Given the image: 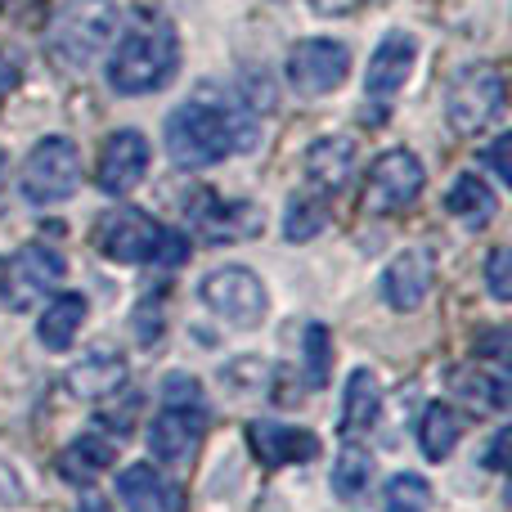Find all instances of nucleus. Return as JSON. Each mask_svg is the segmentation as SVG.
Masks as SVG:
<instances>
[{"instance_id":"28","label":"nucleus","mask_w":512,"mask_h":512,"mask_svg":"<svg viewBox=\"0 0 512 512\" xmlns=\"http://www.w3.org/2000/svg\"><path fill=\"white\" fill-rule=\"evenodd\" d=\"M328 360H333V342H328L324 324L306 328V364H310V387H324L328 382Z\"/></svg>"},{"instance_id":"22","label":"nucleus","mask_w":512,"mask_h":512,"mask_svg":"<svg viewBox=\"0 0 512 512\" xmlns=\"http://www.w3.org/2000/svg\"><path fill=\"white\" fill-rule=\"evenodd\" d=\"M378 409H382V391H378V378L369 369H355L351 382H346V400H342V432L355 436V432H369L378 423Z\"/></svg>"},{"instance_id":"26","label":"nucleus","mask_w":512,"mask_h":512,"mask_svg":"<svg viewBox=\"0 0 512 512\" xmlns=\"http://www.w3.org/2000/svg\"><path fill=\"white\" fill-rule=\"evenodd\" d=\"M369 481H373V454L364 450V445L346 441L342 454H337V463H333V490L342 499H355L369 490Z\"/></svg>"},{"instance_id":"13","label":"nucleus","mask_w":512,"mask_h":512,"mask_svg":"<svg viewBox=\"0 0 512 512\" xmlns=\"http://www.w3.org/2000/svg\"><path fill=\"white\" fill-rule=\"evenodd\" d=\"M194 225L207 243H239V239H252L256 230L265 225L261 207L252 203H225L216 194H194Z\"/></svg>"},{"instance_id":"34","label":"nucleus","mask_w":512,"mask_h":512,"mask_svg":"<svg viewBox=\"0 0 512 512\" xmlns=\"http://www.w3.org/2000/svg\"><path fill=\"white\" fill-rule=\"evenodd\" d=\"M77 512H113V508H108V499H99V495H81Z\"/></svg>"},{"instance_id":"17","label":"nucleus","mask_w":512,"mask_h":512,"mask_svg":"<svg viewBox=\"0 0 512 512\" xmlns=\"http://www.w3.org/2000/svg\"><path fill=\"white\" fill-rule=\"evenodd\" d=\"M382 292H387V301L396 310H418L427 301V292H432V256L418 248L400 252L391 261L387 279H382Z\"/></svg>"},{"instance_id":"27","label":"nucleus","mask_w":512,"mask_h":512,"mask_svg":"<svg viewBox=\"0 0 512 512\" xmlns=\"http://www.w3.org/2000/svg\"><path fill=\"white\" fill-rule=\"evenodd\" d=\"M324 221H328L324 198H315V194H292L288 216H283V234H288L292 243H306V239H315V234L324 230Z\"/></svg>"},{"instance_id":"25","label":"nucleus","mask_w":512,"mask_h":512,"mask_svg":"<svg viewBox=\"0 0 512 512\" xmlns=\"http://www.w3.org/2000/svg\"><path fill=\"white\" fill-rule=\"evenodd\" d=\"M459 436H463V418L454 414L450 405H427L423 409V423H418V445H423V454L432 463H441V459H450V450L459 445Z\"/></svg>"},{"instance_id":"24","label":"nucleus","mask_w":512,"mask_h":512,"mask_svg":"<svg viewBox=\"0 0 512 512\" xmlns=\"http://www.w3.org/2000/svg\"><path fill=\"white\" fill-rule=\"evenodd\" d=\"M108 468H113V445H108L104 436H81V441H72L59 459V472L72 481V486H90V481Z\"/></svg>"},{"instance_id":"3","label":"nucleus","mask_w":512,"mask_h":512,"mask_svg":"<svg viewBox=\"0 0 512 512\" xmlns=\"http://www.w3.org/2000/svg\"><path fill=\"white\" fill-rule=\"evenodd\" d=\"M203 432H207L203 391H198L194 378L171 373L167 387H162V414L153 418V427H149L153 459L167 463V468H189L198 445H203Z\"/></svg>"},{"instance_id":"32","label":"nucleus","mask_w":512,"mask_h":512,"mask_svg":"<svg viewBox=\"0 0 512 512\" xmlns=\"http://www.w3.org/2000/svg\"><path fill=\"white\" fill-rule=\"evenodd\" d=\"M364 0H310V9L315 14H324V18H342V14H355Z\"/></svg>"},{"instance_id":"4","label":"nucleus","mask_w":512,"mask_h":512,"mask_svg":"<svg viewBox=\"0 0 512 512\" xmlns=\"http://www.w3.org/2000/svg\"><path fill=\"white\" fill-rule=\"evenodd\" d=\"M95 239L108 261H126V265H140V261L180 265L189 256L185 234L158 225L149 212H140V207H113V212H104Z\"/></svg>"},{"instance_id":"20","label":"nucleus","mask_w":512,"mask_h":512,"mask_svg":"<svg viewBox=\"0 0 512 512\" xmlns=\"http://www.w3.org/2000/svg\"><path fill=\"white\" fill-rule=\"evenodd\" d=\"M81 324H86V297L81 292H63V297H54L50 306H45L41 324H36V337H41L45 351H68L72 337L81 333Z\"/></svg>"},{"instance_id":"6","label":"nucleus","mask_w":512,"mask_h":512,"mask_svg":"<svg viewBox=\"0 0 512 512\" xmlns=\"http://www.w3.org/2000/svg\"><path fill=\"white\" fill-rule=\"evenodd\" d=\"M504 113V72L477 63V68H463L450 81V95H445V117L459 135H481L495 117Z\"/></svg>"},{"instance_id":"7","label":"nucleus","mask_w":512,"mask_h":512,"mask_svg":"<svg viewBox=\"0 0 512 512\" xmlns=\"http://www.w3.org/2000/svg\"><path fill=\"white\" fill-rule=\"evenodd\" d=\"M77 180H81V153L72 140L63 135H50L41 140L23 162V194L27 203H63V198L77 194Z\"/></svg>"},{"instance_id":"8","label":"nucleus","mask_w":512,"mask_h":512,"mask_svg":"<svg viewBox=\"0 0 512 512\" xmlns=\"http://www.w3.org/2000/svg\"><path fill=\"white\" fill-rule=\"evenodd\" d=\"M63 274H68V265H63L59 252L45 248V243H27L0 274V297H5L9 310H32L59 288Z\"/></svg>"},{"instance_id":"19","label":"nucleus","mask_w":512,"mask_h":512,"mask_svg":"<svg viewBox=\"0 0 512 512\" xmlns=\"http://www.w3.org/2000/svg\"><path fill=\"white\" fill-rule=\"evenodd\" d=\"M126 382V360L117 351H90L81 364H72L68 387L77 391L81 400H104L113 391H122Z\"/></svg>"},{"instance_id":"10","label":"nucleus","mask_w":512,"mask_h":512,"mask_svg":"<svg viewBox=\"0 0 512 512\" xmlns=\"http://www.w3.org/2000/svg\"><path fill=\"white\" fill-rule=\"evenodd\" d=\"M198 292H203V301L212 306V315H221L225 324H234V328H256L265 319V288L243 265L212 270Z\"/></svg>"},{"instance_id":"31","label":"nucleus","mask_w":512,"mask_h":512,"mask_svg":"<svg viewBox=\"0 0 512 512\" xmlns=\"http://www.w3.org/2000/svg\"><path fill=\"white\" fill-rule=\"evenodd\" d=\"M486 162H490V171H495L499 180H512V167H508V135H499L495 144H490V153H486Z\"/></svg>"},{"instance_id":"18","label":"nucleus","mask_w":512,"mask_h":512,"mask_svg":"<svg viewBox=\"0 0 512 512\" xmlns=\"http://www.w3.org/2000/svg\"><path fill=\"white\" fill-rule=\"evenodd\" d=\"M117 495H122L126 512H176L180 508V495L149 463H131V468L117 477Z\"/></svg>"},{"instance_id":"21","label":"nucleus","mask_w":512,"mask_h":512,"mask_svg":"<svg viewBox=\"0 0 512 512\" xmlns=\"http://www.w3.org/2000/svg\"><path fill=\"white\" fill-rule=\"evenodd\" d=\"M445 207H450V216H459L468 230H481V225L495 221L499 198L481 176H459L454 180V189L445 194Z\"/></svg>"},{"instance_id":"12","label":"nucleus","mask_w":512,"mask_h":512,"mask_svg":"<svg viewBox=\"0 0 512 512\" xmlns=\"http://www.w3.org/2000/svg\"><path fill=\"white\" fill-rule=\"evenodd\" d=\"M144 171H149V140H144L140 131L108 135L104 153H99V171H95L99 189L113 194V198H122V194H131V189L140 185Z\"/></svg>"},{"instance_id":"30","label":"nucleus","mask_w":512,"mask_h":512,"mask_svg":"<svg viewBox=\"0 0 512 512\" xmlns=\"http://www.w3.org/2000/svg\"><path fill=\"white\" fill-rule=\"evenodd\" d=\"M486 283H490V292H495L499 301L512 297V252H508V248H495V252H490V261H486Z\"/></svg>"},{"instance_id":"2","label":"nucleus","mask_w":512,"mask_h":512,"mask_svg":"<svg viewBox=\"0 0 512 512\" xmlns=\"http://www.w3.org/2000/svg\"><path fill=\"white\" fill-rule=\"evenodd\" d=\"M176 59V27L167 18H149L144 27H135L117 41L113 59H108V86L117 95H149V90L167 86V77L176 72Z\"/></svg>"},{"instance_id":"15","label":"nucleus","mask_w":512,"mask_h":512,"mask_svg":"<svg viewBox=\"0 0 512 512\" xmlns=\"http://www.w3.org/2000/svg\"><path fill=\"white\" fill-rule=\"evenodd\" d=\"M248 441L256 450V459L265 468H288V463H310L319 454V436L315 432H301V427H288V423H261L248 427Z\"/></svg>"},{"instance_id":"16","label":"nucleus","mask_w":512,"mask_h":512,"mask_svg":"<svg viewBox=\"0 0 512 512\" xmlns=\"http://www.w3.org/2000/svg\"><path fill=\"white\" fill-rule=\"evenodd\" d=\"M351 171H355V144L346 135H328V140H315L306 149V180L324 198L342 194Z\"/></svg>"},{"instance_id":"14","label":"nucleus","mask_w":512,"mask_h":512,"mask_svg":"<svg viewBox=\"0 0 512 512\" xmlns=\"http://www.w3.org/2000/svg\"><path fill=\"white\" fill-rule=\"evenodd\" d=\"M414 54H418L414 36H405V32L382 36V45L373 50V59H369V72H364V90H369V99L391 104L396 90L405 86V77L414 72Z\"/></svg>"},{"instance_id":"33","label":"nucleus","mask_w":512,"mask_h":512,"mask_svg":"<svg viewBox=\"0 0 512 512\" xmlns=\"http://www.w3.org/2000/svg\"><path fill=\"white\" fill-rule=\"evenodd\" d=\"M504 445H508V432H499L495 441H490V454H486L490 468H504Z\"/></svg>"},{"instance_id":"5","label":"nucleus","mask_w":512,"mask_h":512,"mask_svg":"<svg viewBox=\"0 0 512 512\" xmlns=\"http://www.w3.org/2000/svg\"><path fill=\"white\" fill-rule=\"evenodd\" d=\"M122 9L117 0H63L50 23V45L68 68H90L99 54L113 50Z\"/></svg>"},{"instance_id":"23","label":"nucleus","mask_w":512,"mask_h":512,"mask_svg":"<svg viewBox=\"0 0 512 512\" xmlns=\"http://www.w3.org/2000/svg\"><path fill=\"white\" fill-rule=\"evenodd\" d=\"M450 391L468 409H477V414H504V405H508L504 378H495V373H481V369H454L450 373Z\"/></svg>"},{"instance_id":"11","label":"nucleus","mask_w":512,"mask_h":512,"mask_svg":"<svg viewBox=\"0 0 512 512\" xmlns=\"http://www.w3.org/2000/svg\"><path fill=\"white\" fill-rule=\"evenodd\" d=\"M346 72H351V50L328 36H310L288 54V81L301 95H328L346 81Z\"/></svg>"},{"instance_id":"35","label":"nucleus","mask_w":512,"mask_h":512,"mask_svg":"<svg viewBox=\"0 0 512 512\" xmlns=\"http://www.w3.org/2000/svg\"><path fill=\"white\" fill-rule=\"evenodd\" d=\"M5 171H9V162H5V149H0V189H5Z\"/></svg>"},{"instance_id":"1","label":"nucleus","mask_w":512,"mask_h":512,"mask_svg":"<svg viewBox=\"0 0 512 512\" xmlns=\"http://www.w3.org/2000/svg\"><path fill=\"white\" fill-rule=\"evenodd\" d=\"M256 140L248 113H243L234 99H221L212 90L194 95L189 104H180L167 117V153L176 167L198 171V167H216L230 153L248 149Z\"/></svg>"},{"instance_id":"9","label":"nucleus","mask_w":512,"mask_h":512,"mask_svg":"<svg viewBox=\"0 0 512 512\" xmlns=\"http://www.w3.org/2000/svg\"><path fill=\"white\" fill-rule=\"evenodd\" d=\"M423 180H427L423 162H418L409 149L382 153V158L369 167V180H364V207L378 216L405 212V207L423 194Z\"/></svg>"},{"instance_id":"29","label":"nucleus","mask_w":512,"mask_h":512,"mask_svg":"<svg viewBox=\"0 0 512 512\" xmlns=\"http://www.w3.org/2000/svg\"><path fill=\"white\" fill-rule=\"evenodd\" d=\"M387 504H391V512H418L432 504V490H427L423 477H396L387 486Z\"/></svg>"}]
</instances>
